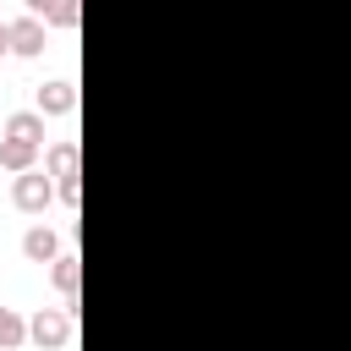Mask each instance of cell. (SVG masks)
<instances>
[{"instance_id":"cell-6","label":"cell","mask_w":351,"mask_h":351,"mask_svg":"<svg viewBox=\"0 0 351 351\" xmlns=\"http://www.w3.org/2000/svg\"><path fill=\"white\" fill-rule=\"evenodd\" d=\"M71 110H77V82L55 77L38 88V115H71Z\"/></svg>"},{"instance_id":"cell-11","label":"cell","mask_w":351,"mask_h":351,"mask_svg":"<svg viewBox=\"0 0 351 351\" xmlns=\"http://www.w3.org/2000/svg\"><path fill=\"white\" fill-rule=\"evenodd\" d=\"M44 22H49V27H77V22H82V0H55Z\"/></svg>"},{"instance_id":"cell-3","label":"cell","mask_w":351,"mask_h":351,"mask_svg":"<svg viewBox=\"0 0 351 351\" xmlns=\"http://www.w3.org/2000/svg\"><path fill=\"white\" fill-rule=\"evenodd\" d=\"M11 203L16 214H44L55 203V181L44 170H27V176H11Z\"/></svg>"},{"instance_id":"cell-8","label":"cell","mask_w":351,"mask_h":351,"mask_svg":"<svg viewBox=\"0 0 351 351\" xmlns=\"http://www.w3.org/2000/svg\"><path fill=\"white\" fill-rule=\"evenodd\" d=\"M49 280H55V291H60L66 302H77V285H82V258H77V252H60V258L49 263Z\"/></svg>"},{"instance_id":"cell-2","label":"cell","mask_w":351,"mask_h":351,"mask_svg":"<svg viewBox=\"0 0 351 351\" xmlns=\"http://www.w3.org/2000/svg\"><path fill=\"white\" fill-rule=\"evenodd\" d=\"M71 307H38L33 318H27V340L38 346V351H66L71 346Z\"/></svg>"},{"instance_id":"cell-1","label":"cell","mask_w":351,"mask_h":351,"mask_svg":"<svg viewBox=\"0 0 351 351\" xmlns=\"http://www.w3.org/2000/svg\"><path fill=\"white\" fill-rule=\"evenodd\" d=\"M77 143H55L49 154H44V170H49V181H55V197L66 203V208H77V197H82V181H77Z\"/></svg>"},{"instance_id":"cell-12","label":"cell","mask_w":351,"mask_h":351,"mask_svg":"<svg viewBox=\"0 0 351 351\" xmlns=\"http://www.w3.org/2000/svg\"><path fill=\"white\" fill-rule=\"evenodd\" d=\"M22 5H27V16H49V5H55V0H22Z\"/></svg>"},{"instance_id":"cell-4","label":"cell","mask_w":351,"mask_h":351,"mask_svg":"<svg viewBox=\"0 0 351 351\" xmlns=\"http://www.w3.org/2000/svg\"><path fill=\"white\" fill-rule=\"evenodd\" d=\"M44 16H16L11 22V55H22V60H33V55H44Z\"/></svg>"},{"instance_id":"cell-13","label":"cell","mask_w":351,"mask_h":351,"mask_svg":"<svg viewBox=\"0 0 351 351\" xmlns=\"http://www.w3.org/2000/svg\"><path fill=\"white\" fill-rule=\"evenodd\" d=\"M11 49V22H0V55Z\"/></svg>"},{"instance_id":"cell-5","label":"cell","mask_w":351,"mask_h":351,"mask_svg":"<svg viewBox=\"0 0 351 351\" xmlns=\"http://www.w3.org/2000/svg\"><path fill=\"white\" fill-rule=\"evenodd\" d=\"M38 143H27V137H0V165L11 170V176H27V170H38Z\"/></svg>"},{"instance_id":"cell-9","label":"cell","mask_w":351,"mask_h":351,"mask_svg":"<svg viewBox=\"0 0 351 351\" xmlns=\"http://www.w3.org/2000/svg\"><path fill=\"white\" fill-rule=\"evenodd\" d=\"M5 137H27V143L44 148V115H38V110H16V115H5Z\"/></svg>"},{"instance_id":"cell-7","label":"cell","mask_w":351,"mask_h":351,"mask_svg":"<svg viewBox=\"0 0 351 351\" xmlns=\"http://www.w3.org/2000/svg\"><path fill=\"white\" fill-rule=\"evenodd\" d=\"M22 258H27V263H55V258H60V236H55L49 225H33V230L22 236Z\"/></svg>"},{"instance_id":"cell-10","label":"cell","mask_w":351,"mask_h":351,"mask_svg":"<svg viewBox=\"0 0 351 351\" xmlns=\"http://www.w3.org/2000/svg\"><path fill=\"white\" fill-rule=\"evenodd\" d=\"M27 340V318L16 307H0V351H16Z\"/></svg>"}]
</instances>
